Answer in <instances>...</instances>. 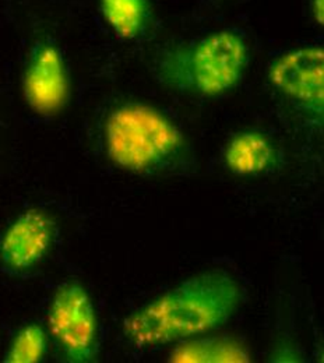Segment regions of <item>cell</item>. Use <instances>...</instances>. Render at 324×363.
Returning <instances> with one entry per match:
<instances>
[{
	"instance_id": "7c38bea8",
	"label": "cell",
	"mask_w": 324,
	"mask_h": 363,
	"mask_svg": "<svg viewBox=\"0 0 324 363\" xmlns=\"http://www.w3.org/2000/svg\"><path fill=\"white\" fill-rule=\"evenodd\" d=\"M311 14L316 24L323 26L324 0H311Z\"/></svg>"
},
{
	"instance_id": "8fae6325",
	"label": "cell",
	"mask_w": 324,
	"mask_h": 363,
	"mask_svg": "<svg viewBox=\"0 0 324 363\" xmlns=\"http://www.w3.org/2000/svg\"><path fill=\"white\" fill-rule=\"evenodd\" d=\"M48 334L38 323L23 325L11 338L4 355L7 363H38L45 358Z\"/></svg>"
},
{
	"instance_id": "5b68a950",
	"label": "cell",
	"mask_w": 324,
	"mask_h": 363,
	"mask_svg": "<svg viewBox=\"0 0 324 363\" xmlns=\"http://www.w3.org/2000/svg\"><path fill=\"white\" fill-rule=\"evenodd\" d=\"M267 79L281 96L322 123L324 109V50L301 46L286 50L270 63Z\"/></svg>"
},
{
	"instance_id": "ba28073f",
	"label": "cell",
	"mask_w": 324,
	"mask_h": 363,
	"mask_svg": "<svg viewBox=\"0 0 324 363\" xmlns=\"http://www.w3.org/2000/svg\"><path fill=\"white\" fill-rule=\"evenodd\" d=\"M227 169L238 177H257L274 171L279 154L274 143L262 132L243 130L232 135L224 145Z\"/></svg>"
},
{
	"instance_id": "8992f818",
	"label": "cell",
	"mask_w": 324,
	"mask_h": 363,
	"mask_svg": "<svg viewBox=\"0 0 324 363\" xmlns=\"http://www.w3.org/2000/svg\"><path fill=\"white\" fill-rule=\"evenodd\" d=\"M70 74L60 48L49 40L33 46L23 72V95L43 118L60 113L70 99Z\"/></svg>"
},
{
	"instance_id": "52a82bcc",
	"label": "cell",
	"mask_w": 324,
	"mask_h": 363,
	"mask_svg": "<svg viewBox=\"0 0 324 363\" xmlns=\"http://www.w3.org/2000/svg\"><path fill=\"white\" fill-rule=\"evenodd\" d=\"M56 229V221L43 208L20 213L0 235V270L23 277L37 269L55 243Z\"/></svg>"
},
{
	"instance_id": "6da1fadb",
	"label": "cell",
	"mask_w": 324,
	"mask_h": 363,
	"mask_svg": "<svg viewBox=\"0 0 324 363\" xmlns=\"http://www.w3.org/2000/svg\"><path fill=\"white\" fill-rule=\"evenodd\" d=\"M242 303V286L224 270L186 278L135 311L123 334L136 348H155L223 327Z\"/></svg>"
},
{
	"instance_id": "9c48e42d",
	"label": "cell",
	"mask_w": 324,
	"mask_h": 363,
	"mask_svg": "<svg viewBox=\"0 0 324 363\" xmlns=\"http://www.w3.org/2000/svg\"><path fill=\"white\" fill-rule=\"evenodd\" d=\"M177 363H247L250 354L239 341L227 337H193L181 341L171 352Z\"/></svg>"
},
{
	"instance_id": "7a4b0ae2",
	"label": "cell",
	"mask_w": 324,
	"mask_h": 363,
	"mask_svg": "<svg viewBox=\"0 0 324 363\" xmlns=\"http://www.w3.org/2000/svg\"><path fill=\"white\" fill-rule=\"evenodd\" d=\"M108 160L136 175L181 174L193 154L179 126L158 108L138 101L115 106L104 122Z\"/></svg>"
},
{
	"instance_id": "277c9868",
	"label": "cell",
	"mask_w": 324,
	"mask_h": 363,
	"mask_svg": "<svg viewBox=\"0 0 324 363\" xmlns=\"http://www.w3.org/2000/svg\"><path fill=\"white\" fill-rule=\"evenodd\" d=\"M48 331L66 361L89 363L98 354V318L87 289L74 281L60 285L49 303Z\"/></svg>"
},
{
	"instance_id": "3957f363",
	"label": "cell",
	"mask_w": 324,
	"mask_h": 363,
	"mask_svg": "<svg viewBox=\"0 0 324 363\" xmlns=\"http://www.w3.org/2000/svg\"><path fill=\"white\" fill-rule=\"evenodd\" d=\"M249 65V46L233 30L167 48L157 60V77L169 89L206 98L233 90Z\"/></svg>"
},
{
	"instance_id": "30bf717a",
	"label": "cell",
	"mask_w": 324,
	"mask_h": 363,
	"mask_svg": "<svg viewBox=\"0 0 324 363\" xmlns=\"http://www.w3.org/2000/svg\"><path fill=\"white\" fill-rule=\"evenodd\" d=\"M99 11L112 30L123 41H135L147 34L152 23L148 0H98Z\"/></svg>"
}]
</instances>
